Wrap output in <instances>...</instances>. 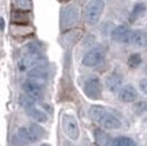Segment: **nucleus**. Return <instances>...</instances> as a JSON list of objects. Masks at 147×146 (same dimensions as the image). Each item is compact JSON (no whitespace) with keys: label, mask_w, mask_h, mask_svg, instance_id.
I'll return each instance as SVG.
<instances>
[{"label":"nucleus","mask_w":147,"mask_h":146,"mask_svg":"<svg viewBox=\"0 0 147 146\" xmlns=\"http://www.w3.org/2000/svg\"><path fill=\"white\" fill-rule=\"evenodd\" d=\"M129 43L135 48H147V34L142 30H135L131 33Z\"/></svg>","instance_id":"obj_13"},{"label":"nucleus","mask_w":147,"mask_h":146,"mask_svg":"<svg viewBox=\"0 0 147 146\" xmlns=\"http://www.w3.org/2000/svg\"><path fill=\"white\" fill-rule=\"evenodd\" d=\"M100 123L105 130H117L121 127V120L113 114H105Z\"/></svg>","instance_id":"obj_12"},{"label":"nucleus","mask_w":147,"mask_h":146,"mask_svg":"<svg viewBox=\"0 0 147 146\" xmlns=\"http://www.w3.org/2000/svg\"><path fill=\"white\" fill-rule=\"evenodd\" d=\"M28 131H30V134H31L32 139H34V142L38 141V139H40V138L45 137V128L42 127V126H39L38 123H31L30 124V127H28Z\"/></svg>","instance_id":"obj_16"},{"label":"nucleus","mask_w":147,"mask_h":146,"mask_svg":"<svg viewBox=\"0 0 147 146\" xmlns=\"http://www.w3.org/2000/svg\"><path fill=\"white\" fill-rule=\"evenodd\" d=\"M23 92L27 93L28 96H31L34 100H38L43 96V83L36 81V80L28 79L22 84Z\"/></svg>","instance_id":"obj_4"},{"label":"nucleus","mask_w":147,"mask_h":146,"mask_svg":"<svg viewBox=\"0 0 147 146\" xmlns=\"http://www.w3.org/2000/svg\"><path fill=\"white\" fill-rule=\"evenodd\" d=\"M16 137L20 139V141L23 142H34V139H32L31 134H30V131H28V128L27 127H19L18 128V135Z\"/></svg>","instance_id":"obj_19"},{"label":"nucleus","mask_w":147,"mask_h":146,"mask_svg":"<svg viewBox=\"0 0 147 146\" xmlns=\"http://www.w3.org/2000/svg\"><path fill=\"white\" fill-rule=\"evenodd\" d=\"M94 138H96V142H97L98 146H108L112 141L111 138H109V135L105 131L100 130V128L94 130Z\"/></svg>","instance_id":"obj_17"},{"label":"nucleus","mask_w":147,"mask_h":146,"mask_svg":"<svg viewBox=\"0 0 147 146\" xmlns=\"http://www.w3.org/2000/svg\"><path fill=\"white\" fill-rule=\"evenodd\" d=\"M24 110H26L27 115L30 116L32 120H35L36 123H45V122H47L46 112H43L39 108H36L35 106H31V107H28V108H24Z\"/></svg>","instance_id":"obj_14"},{"label":"nucleus","mask_w":147,"mask_h":146,"mask_svg":"<svg viewBox=\"0 0 147 146\" xmlns=\"http://www.w3.org/2000/svg\"><path fill=\"white\" fill-rule=\"evenodd\" d=\"M15 5L22 11H27L32 7V3L31 0H15Z\"/></svg>","instance_id":"obj_21"},{"label":"nucleus","mask_w":147,"mask_h":146,"mask_svg":"<svg viewBox=\"0 0 147 146\" xmlns=\"http://www.w3.org/2000/svg\"><path fill=\"white\" fill-rule=\"evenodd\" d=\"M140 62H142V57H140L139 54H132V56H129V58H128V67L138 68L139 65H140Z\"/></svg>","instance_id":"obj_22"},{"label":"nucleus","mask_w":147,"mask_h":146,"mask_svg":"<svg viewBox=\"0 0 147 146\" xmlns=\"http://www.w3.org/2000/svg\"><path fill=\"white\" fill-rule=\"evenodd\" d=\"M13 146H27L26 145V142H23V141H20L18 137L13 139Z\"/></svg>","instance_id":"obj_25"},{"label":"nucleus","mask_w":147,"mask_h":146,"mask_svg":"<svg viewBox=\"0 0 147 146\" xmlns=\"http://www.w3.org/2000/svg\"><path fill=\"white\" fill-rule=\"evenodd\" d=\"M42 64V56L40 53H26L23 56L18 62V68L19 71L22 72H26V71H30L31 68L36 67V65H39Z\"/></svg>","instance_id":"obj_6"},{"label":"nucleus","mask_w":147,"mask_h":146,"mask_svg":"<svg viewBox=\"0 0 147 146\" xmlns=\"http://www.w3.org/2000/svg\"><path fill=\"white\" fill-rule=\"evenodd\" d=\"M105 114H107V110H105V107H102V106L94 104V106H90V108H89L90 119L93 120V122H97V123L101 122V119L104 118Z\"/></svg>","instance_id":"obj_15"},{"label":"nucleus","mask_w":147,"mask_h":146,"mask_svg":"<svg viewBox=\"0 0 147 146\" xmlns=\"http://www.w3.org/2000/svg\"><path fill=\"white\" fill-rule=\"evenodd\" d=\"M104 11V1L102 0H89L85 5L84 16L88 24L93 26L100 20L101 14Z\"/></svg>","instance_id":"obj_1"},{"label":"nucleus","mask_w":147,"mask_h":146,"mask_svg":"<svg viewBox=\"0 0 147 146\" xmlns=\"http://www.w3.org/2000/svg\"><path fill=\"white\" fill-rule=\"evenodd\" d=\"M108 146H136V143L128 137H119L111 141V143Z\"/></svg>","instance_id":"obj_18"},{"label":"nucleus","mask_w":147,"mask_h":146,"mask_svg":"<svg viewBox=\"0 0 147 146\" xmlns=\"http://www.w3.org/2000/svg\"><path fill=\"white\" fill-rule=\"evenodd\" d=\"M134 111H136V112H144V111H147V102H144V100L138 102L134 106Z\"/></svg>","instance_id":"obj_23"},{"label":"nucleus","mask_w":147,"mask_h":146,"mask_svg":"<svg viewBox=\"0 0 147 146\" xmlns=\"http://www.w3.org/2000/svg\"><path fill=\"white\" fill-rule=\"evenodd\" d=\"M84 93L92 100H97L101 97V83L97 77H89L84 83Z\"/></svg>","instance_id":"obj_5"},{"label":"nucleus","mask_w":147,"mask_h":146,"mask_svg":"<svg viewBox=\"0 0 147 146\" xmlns=\"http://www.w3.org/2000/svg\"><path fill=\"white\" fill-rule=\"evenodd\" d=\"M104 61V50L100 48L90 49L82 58V64L88 68H94Z\"/></svg>","instance_id":"obj_7"},{"label":"nucleus","mask_w":147,"mask_h":146,"mask_svg":"<svg viewBox=\"0 0 147 146\" xmlns=\"http://www.w3.org/2000/svg\"><path fill=\"white\" fill-rule=\"evenodd\" d=\"M121 84H123V77H121L120 73L117 72H113L105 79V85L107 88L111 91V92H117L119 89L121 88Z\"/></svg>","instance_id":"obj_10"},{"label":"nucleus","mask_w":147,"mask_h":146,"mask_svg":"<svg viewBox=\"0 0 147 146\" xmlns=\"http://www.w3.org/2000/svg\"><path fill=\"white\" fill-rule=\"evenodd\" d=\"M65 146H71V145H69V143H67V142H65Z\"/></svg>","instance_id":"obj_26"},{"label":"nucleus","mask_w":147,"mask_h":146,"mask_svg":"<svg viewBox=\"0 0 147 146\" xmlns=\"http://www.w3.org/2000/svg\"><path fill=\"white\" fill-rule=\"evenodd\" d=\"M42 146H50V145H42Z\"/></svg>","instance_id":"obj_27"},{"label":"nucleus","mask_w":147,"mask_h":146,"mask_svg":"<svg viewBox=\"0 0 147 146\" xmlns=\"http://www.w3.org/2000/svg\"><path fill=\"white\" fill-rule=\"evenodd\" d=\"M139 89H140L144 95H147V77H144V79H142L139 81Z\"/></svg>","instance_id":"obj_24"},{"label":"nucleus","mask_w":147,"mask_h":146,"mask_svg":"<svg viewBox=\"0 0 147 146\" xmlns=\"http://www.w3.org/2000/svg\"><path fill=\"white\" fill-rule=\"evenodd\" d=\"M131 33L132 31L129 30L127 26H117L112 30V39L115 42H119V43H129V38H131Z\"/></svg>","instance_id":"obj_8"},{"label":"nucleus","mask_w":147,"mask_h":146,"mask_svg":"<svg viewBox=\"0 0 147 146\" xmlns=\"http://www.w3.org/2000/svg\"><path fill=\"white\" fill-rule=\"evenodd\" d=\"M61 123H62V130L63 133L66 134V137L71 141H77L80 138V126H78V122L71 114H63L62 119H61Z\"/></svg>","instance_id":"obj_2"},{"label":"nucleus","mask_w":147,"mask_h":146,"mask_svg":"<svg viewBox=\"0 0 147 146\" xmlns=\"http://www.w3.org/2000/svg\"><path fill=\"white\" fill-rule=\"evenodd\" d=\"M117 99L121 103H132L135 102V99L138 97V92L132 85H124L117 91Z\"/></svg>","instance_id":"obj_9"},{"label":"nucleus","mask_w":147,"mask_h":146,"mask_svg":"<svg viewBox=\"0 0 147 146\" xmlns=\"http://www.w3.org/2000/svg\"><path fill=\"white\" fill-rule=\"evenodd\" d=\"M27 75H28V79H32V80L43 83L46 80V77H47V68L43 64H39V65L31 68L30 71L27 72Z\"/></svg>","instance_id":"obj_11"},{"label":"nucleus","mask_w":147,"mask_h":146,"mask_svg":"<svg viewBox=\"0 0 147 146\" xmlns=\"http://www.w3.org/2000/svg\"><path fill=\"white\" fill-rule=\"evenodd\" d=\"M34 103H35V100L31 96H28L27 93H20V96H19V104L22 107L28 108V107L34 106Z\"/></svg>","instance_id":"obj_20"},{"label":"nucleus","mask_w":147,"mask_h":146,"mask_svg":"<svg viewBox=\"0 0 147 146\" xmlns=\"http://www.w3.org/2000/svg\"><path fill=\"white\" fill-rule=\"evenodd\" d=\"M78 20V7L74 4H69L63 7L61 11V29L67 30L73 27Z\"/></svg>","instance_id":"obj_3"}]
</instances>
